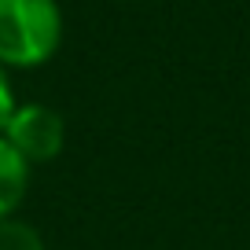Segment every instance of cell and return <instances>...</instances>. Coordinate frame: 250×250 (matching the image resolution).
<instances>
[{
  "instance_id": "obj_1",
  "label": "cell",
  "mask_w": 250,
  "mask_h": 250,
  "mask_svg": "<svg viewBox=\"0 0 250 250\" xmlns=\"http://www.w3.org/2000/svg\"><path fill=\"white\" fill-rule=\"evenodd\" d=\"M62 15L55 0H0V66H41L59 52Z\"/></svg>"
},
{
  "instance_id": "obj_2",
  "label": "cell",
  "mask_w": 250,
  "mask_h": 250,
  "mask_svg": "<svg viewBox=\"0 0 250 250\" xmlns=\"http://www.w3.org/2000/svg\"><path fill=\"white\" fill-rule=\"evenodd\" d=\"M4 140L30 166H41L59 158L62 144H66V125H62L59 110L44 107V103H22V107H15L8 129H4Z\"/></svg>"
},
{
  "instance_id": "obj_3",
  "label": "cell",
  "mask_w": 250,
  "mask_h": 250,
  "mask_svg": "<svg viewBox=\"0 0 250 250\" xmlns=\"http://www.w3.org/2000/svg\"><path fill=\"white\" fill-rule=\"evenodd\" d=\"M26 188H30V162L0 136V221H8L22 206Z\"/></svg>"
},
{
  "instance_id": "obj_4",
  "label": "cell",
  "mask_w": 250,
  "mask_h": 250,
  "mask_svg": "<svg viewBox=\"0 0 250 250\" xmlns=\"http://www.w3.org/2000/svg\"><path fill=\"white\" fill-rule=\"evenodd\" d=\"M0 250H44V239L37 235V228L26 221H0Z\"/></svg>"
},
{
  "instance_id": "obj_5",
  "label": "cell",
  "mask_w": 250,
  "mask_h": 250,
  "mask_svg": "<svg viewBox=\"0 0 250 250\" xmlns=\"http://www.w3.org/2000/svg\"><path fill=\"white\" fill-rule=\"evenodd\" d=\"M15 107L19 103H15V92H11V81H8V74H4V66H0V136H4V129H8Z\"/></svg>"
}]
</instances>
